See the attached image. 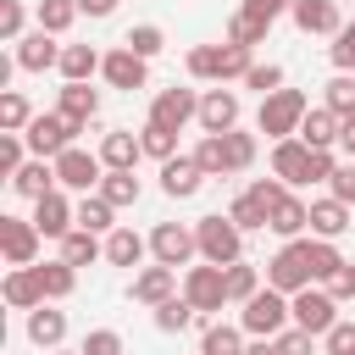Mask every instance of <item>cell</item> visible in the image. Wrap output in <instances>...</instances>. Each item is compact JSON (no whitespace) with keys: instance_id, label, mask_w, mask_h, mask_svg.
<instances>
[{"instance_id":"obj_1","label":"cell","mask_w":355,"mask_h":355,"mask_svg":"<svg viewBox=\"0 0 355 355\" xmlns=\"http://www.w3.org/2000/svg\"><path fill=\"white\" fill-rule=\"evenodd\" d=\"M255 67V55H250V44H194L189 50V78L194 83H233V78H244Z\"/></svg>"},{"instance_id":"obj_2","label":"cell","mask_w":355,"mask_h":355,"mask_svg":"<svg viewBox=\"0 0 355 355\" xmlns=\"http://www.w3.org/2000/svg\"><path fill=\"white\" fill-rule=\"evenodd\" d=\"M305 111H311V100H305L300 89H272V94L261 100V111H255V133H266L272 144H277V139H294L300 122H305Z\"/></svg>"},{"instance_id":"obj_3","label":"cell","mask_w":355,"mask_h":355,"mask_svg":"<svg viewBox=\"0 0 355 355\" xmlns=\"http://www.w3.org/2000/svg\"><path fill=\"white\" fill-rule=\"evenodd\" d=\"M288 322H294V311H288V294H283V288H272V283L239 305V327H244L250 338H277Z\"/></svg>"},{"instance_id":"obj_4","label":"cell","mask_w":355,"mask_h":355,"mask_svg":"<svg viewBox=\"0 0 355 355\" xmlns=\"http://www.w3.org/2000/svg\"><path fill=\"white\" fill-rule=\"evenodd\" d=\"M89 122H78V116H67V111H39L28 128H22V139H28V155H44V161H55L67 144H78V133H83Z\"/></svg>"},{"instance_id":"obj_5","label":"cell","mask_w":355,"mask_h":355,"mask_svg":"<svg viewBox=\"0 0 355 355\" xmlns=\"http://www.w3.org/2000/svg\"><path fill=\"white\" fill-rule=\"evenodd\" d=\"M194 239H200V261H216V266L244 261V227H239L227 211L200 216V222H194Z\"/></svg>"},{"instance_id":"obj_6","label":"cell","mask_w":355,"mask_h":355,"mask_svg":"<svg viewBox=\"0 0 355 355\" xmlns=\"http://www.w3.org/2000/svg\"><path fill=\"white\" fill-rule=\"evenodd\" d=\"M266 283L283 288V294L311 288V283H316V277H311V239H283V250L266 261Z\"/></svg>"},{"instance_id":"obj_7","label":"cell","mask_w":355,"mask_h":355,"mask_svg":"<svg viewBox=\"0 0 355 355\" xmlns=\"http://www.w3.org/2000/svg\"><path fill=\"white\" fill-rule=\"evenodd\" d=\"M183 294H189V305H194L200 316H211V311L233 305V300H227V266H216V261L183 266Z\"/></svg>"},{"instance_id":"obj_8","label":"cell","mask_w":355,"mask_h":355,"mask_svg":"<svg viewBox=\"0 0 355 355\" xmlns=\"http://www.w3.org/2000/svg\"><path fill=\"white\" fill-rule=\"evenodd\" d=\"M100 178H105L100 150H78V144H67V150L55 155V183H61V189H72V194H94Z\"/></svg>"},{"instance_id":"obj_9","label":"cell","mask_w":355,"mask_h":355,"mask_svg":"<svg viewBox=\"0 0 355 355\" xmlns=\"http://www.w3.org/2000/svg\"><path fill=\"white\" fill-rule=\"evenodd\" d=\"M288 311H294V327H305V333H316V338L338 322V300H333L322 283H311V288L288 294Z\"/></svg>"},{"instance_id":"obj_10","label":"cell","mask_w":355,"mask_h":355,"mask_svg":"<svg viewBox=\"0 0 355 355\" xmlns=\"http://www.w3.org/2000/svg\"><path fill=\"white\" fill-rule=\"evenodd\" d=\"M39 244H44V233L33 227V216H0V255H6V266H33Z\"/></svg>"},{"instance_id":"obj_11","label":"cell","mask_w":355,"mask_h":355,"mask_svg":"<svg viewBox=\"0 0 355 355\" xmlns=\"http://www.w3.org/2000/svg\"><path fill=\"white\" fill-rule=\"evenodd\" d=\"M150 255H155L161 266H189V261L200 255V239H194V227H183V222H155Z\"/></svg>"},{"instance_id":"obj_12","label":"cell","mask_w":355,"mask_h":355,"mask_svg":"<svg viewBox=\"0 0 355 355\" xmlns=\"http://www.w3.org/2000/svg\"><path fill=\"white\" fill-rule=\"evenodd\" d=\"M150 122H161V128H172V133H183L189 122H200V94L194 89H161L155 100H150Z\"/></svg>"},{"instance_id":"obj_13","label":"cell","mask_w":355,"mask_h":355,"mask_svg":"<svg viewBox=\"0 0 355 355\" xmlns=\"http://www.w3.org/2000/svg\"><path fill=\"white\" fill-rule=\"evenodd\" d=\"M272 178H283L288 189H305V183H311V144H305L300 133L272 144Z\"/></svg>"},{"instance_id":"obj_14","label":"cell","mask_w":355,"mask_h":355,"mask_svg":"<svg viewBox=\"0 0 355 355\" xmlns=\"http://www.w3.org/2000/svg\"><path fill=\"white\" fill-rule=\"evenodd\" d=\"M200 189H205V166H200L194 155L178 150L172 161H161V194H166V200H194Z\"/></svg>"},{"instance_id":"obj_15","label":"cell","mask_w":355,"mask_h":355,"mask_svg":"<svg viewBox=\"0 0 355 355\" xmlns=\"http://www.w3.org/2000/svg\"><path fill=\"white\" fill-rule=\"evenodd\" d=\"M33 227H39L44 239H67V233L78 227V205L67 200V189H50L44 200H33Z\"/></svg>"},{"instance_id":"obj_16","label":"cell","mask_w":355,"mask_h":355,"mask_svg":"<svg viewBox=\"0 0 355 355\" xmlns=\"http://www.w3.org/2000/svg\"><path fill=\"white\" fill-rule=\"evenodd\" d=\"M172 294H178V266H161V261H155V266H139L133 283H128V300H133V305H150V311H155L161 300H172Z\"/></svg>"},{"instance_id":"obj_17","label":"cell","mask_w":355,"mask_h":355,"mask_svg":"<svg viewBox=\"0 0 355 355\" xmlns=\"http://www.w3.org/2000/svg\"><path fill=\"white\" fill-rule=\"evenodd\" d=\"M100 78H105L111 89H128V94H133V89H144V83H150V61H144V55H133L128 44H116V50H105Z\"/></svg>"},{"instance_id":"obj_18","label":"cell","mask_w":355,"mask_h":355,"mask_svg":"<svg viewBox=\"0 0 355 355\" xmlns=\"http://www.w3.org/2000/svg\"><path fill=\"white\" fill-rule=\"evenodd\" d=\"M239 111H244L239 94L222 89V83H211V89L200 94V128H205V133H233V128H239Z\"/></svg>"},{"instance_id":"obj_19","label":"cell","mask_w":355,"mask_h":355,"mask_svg":"<svg viewBox=\"0 0 355 355\" xmlns=\"http://www.w3.org/2000/svg\"><path fill=\"white\" fill-rule=\"evenodd\" d=\"M28 344L33 349H61L67 344V311H55V300L28 311Z\"/></svg>"},{"instance_id":"obj_20","label":"cell","mask_w":355,"mask_h":355,"mask_svg":"<svg viewBox=\"0 0 355 355\" xmlns=\"http://www.w3.org/2000/svg\"><path fill=\"white\" fill-rule=\"evenodd\" d=\"M17 67H22V72H50V67H61V44H55V33H44V28L22 33V39H17Z\"/></svg>"},{"instance_id":"obj_21","label":"cell","mask_w":355,"mask_h":355,"mask_svg":"<svg viewBox=\"0 0 355 355\" xmlns=\"http://www.w3.org/2000/svg\"><path fill=\"white\" fill-rule=\"evenodd\" d=\"M139 155H144V144H139L133 128H111V133H100V161H105V172H133Z\"/></svg>"},{"instance_id":"obj_22","label":"cell","mask_w":355,"mask_h":355,"mask_svg":"<svg viewBox=\"0 0 355 355\" xmlns=\"http://www.w3.org/2000/svg\"><path fill=\"white\" fill-rule=\"evenodd\" d=\"M288 17H294V28H300V33H327V39H333V33L344 28L338 0H294V11H288Z\"/></svg>"},{"instance_id":"obj_23","label":"cell","mask_w":355,"mask_h":355,"mask_svg":"<svg viewBox=\"0 0 355 355\" xmlns=\"http://www.w3.org/2000/svg\"><path fill=\"white\" fill-rule=\"evenodd\" d=\"M11 189H17L22 200H44L50 189H61V183H55V161H44V155H28V161L17 166V178H11Z\"/></svg>"},{"instance_id":"obj_24","label":"cell","mask_w":355,"mask_h":355,"mask_svg":"<svg viewBox=\"0 0 355 355\" xmlns=\"http://www.w3.org/2000/svg\"><path fill=\"white\" fill-rule=\"evenodd\" d=\"M338 128H344V116H338L333 105H311L305 122H300V139H305L311 150H333V144H338Z\"/></svg>"},{"instance_id":"obj_25","label":"cell","mask_w":355,"mask_h":355,"mask_svg":"<svg viewBox=\"0 0 355 355\" xmlns=\"http://www.w3.org/2000/svg\"><path fill=\"white\" fill-rule=\"evenodd\" d=\"M0 294H6L11 311H33V305H44V288H39V272H33V266H11L6 283H0Z\"/></svg>"},{"instance_id":"obj_26","label":"cell","mask_w":355,"mask_h":355,"mask_svg":"<svg viewBox=\"0 0 355 355\" xmlns=\"http://www.w3.org/2000/svg\"><path fill=\"white\" fill-rule=\"evenodd\" d=\"M311 233H316V239H344V233H349V205L333 200V194L311 200Z\"/></svg>"},{"instance_id":"obj_27","label":"cell","mask_w":355,"mask_h":355,"mask_svg":"<svg viewBox=\"0 0 355 355\" xmlns=\"http://www.w3.org/2000/svg\"><path fill=\"white\" fill-rule=\"evenodd\" d=\"M144 255H150L144 233H133V227H111L105 233V261L111 266H144Z\"/></svg>"},{"instance_id":"obj_28","label":"cell","mask_w":355,"mask_h":355,"mask_svg":"<svg viewBox=\"0 0 355 355\" xmlns=\"http://www.w3.org/2000/svg\"><path fill=\"white\" fill-rule=\"evenodd\" d=\"M100 67H105V55L94 44H61V78L67 83H89Z\"/></svg>"},{"instance_id":"obj_29","label":"cell","mask_w":355,"mask_h":355,"mask_svg":"<svg viewBox=\"0 0 355 355\" xmlns=\"http://www.w3.org/2000/svg\"><path fill=\"white\" fill-rule=\"evenodd\" d=\"M277 239H305V227H311V205L300 200V194H283V205L272 211V222H266Z\"/></svg>"},{"instance_id":"obj_30","label":"cell","mask_w":355,"mask_h":355,"mask_svg":"<svg viewBox=\"0 0 355 355\" xmlns=\"http://www.w3.org/2000/svg\"><path fill=\"white\" fill-rule=\"evenodd\" d=\"M61 244V261H72V266H94V261H105V244H100V233H89V227H72L67 239H55Z\"/></svg>"},{"instance_id":"obj_31","label":"cell","mask_w":355,"mask_h":355,"mask_svg":"<svg viewBox=\"0 0 355 355\" xmlns=\"http://www.w3.org/2000/svg\"><path fill=\"white\" fill-rule=\"evenodd\" d=\"M55 111H67V116H78V122H94V116H100V89H89V83H61Z\"/></svg>"},{"instance_id":"obj_32","label":"cell","mask_w":355,"mask_h":355,"mask_svg":"<svg viewBox=\"0 0 355 355\" xmlns=\"http://www.w3.org/2000/svg\"><path fill=\"white\" fill-rule=\"evenodd\" d=\"M33 272H39L44 300H67V294L78 288V266H72V261H61V255H55V261H44V266H33Z\"/></svg>"},{"instance_id":"obj_33","label":"cell","mask_w":355,"mask_h":355,"mask_svg":"<svg viewBox=\"0 0 355 355\" xmlns=\"http://www.w3.org/2000/svg\"><path fill=\"white\" fill-rule=\"evenodd\" d=\"M78 17H83L78 0H39V6H33V28H44V33H55V39H61Z\"/></svg>"},{"instance_id":"obj_34","label":"cell","mask_w":355,"mask_h":355,"mask_svg":"<svg viewBox=\"0 0 355 355\" xmlns=\"http://www.w3.org/2000/svg\"><path fill=\"white\" fill-rule=\"evenodd\" d=\"M194 322H200V311L189 305V294H183V288H178L172 300H161V305H155V327H161V333H183V327H194Z\"/></svg>"},{"instance_id":"obj_35","label":"cell","mask_w":355,"mask_h":355,"mask_svg":"<svg viewBox=\"0 0 355 355\" xmlns=\"http://www.w3.org/2000/svg\"><path fill=\"white\" fill-rule=\"evenodd\" d=\"M78 227H89V233H111V227H116V205H111L105 194H83V200H78Z\"/></svg>"},{"instance_id":"obj_36","label":"cell","mask_w":355,"mask_h":355,"mask_svg":"<svg viewBox=\"0 0 355 355\" xmlns=\"http://www.w3.org/2000/svg\"><path fill=\"white\" fill-rule=\"evenodd\" d=\"M200 349H205V355H244V327H233V322H205Z\"/></svg>"},{"instance_id":"obj_37","label":"cell","mask_w":355,"mask_h":355,"mask_svg":"<svg viewBox=\"0 0 355 355\" xmlns=\"http://www.w3.org/2000/svg\"><path fill=\"white\" fill-rule=\"evenodd\" d=\"M33 116H39V111L28 105V94H17V89H6V94H0V133H22Z\"/></svg>"},{"instance_id":"obj_38","label":"cell","mask_w":355,"mask_h":355,"mask_svg":"<svg viewBox=\"0 0 355 355\" xmlns=\"http://www.w3.org/2000/svg\"><path fill=\"white\" fill-rule=\"evenodd\" d=\"M222 150H227V178H233V172H250V166H255V133L233 128V133H222Z\"/></svg>"},{"instance_id":"obj_39","label":"cell","mask_w":355,"mask_h":355,"mask_svg":"<svg viewBox=\"0 0 355 355\" xmlns=\"http://www.w3.org/2000/svg\"><path fill=\"white\" fill-rule=\"evenodd\" d=\"M261 288H266V283H261V266H250V261H233V266H227V300H233V305H244V300L261 294Z\"/></svg>"},{"instance_id":"obj_40","label":"cell","mask_w":355,"mask_h":355,"mask_svg":"<svg viewBox=\"0 0 355 355\" xmlns=\"http://www.w3.org/2000/svg\"><path fill=\"white\" fill-rule=\"evenodd\" d=\"M139 144H144L150 161H172V155H178V133L161 128V122H144V128H139Z\"/></svg>"},{"instance_id":"obj_41","label":"cell","mask_w":355,"mask_h":355,"mask_svg":"<svg viewBox=\"0 0 355 355\" xmlns=\"http://www.w3.org/2000/svg\"><path fill=\"white\" fill-rule=\"evenodd\" d=\"M94 194H105L116 211H122V205H139V178H133V172H105Z\"/></svg>"},{"instance_id":"obj_42","label":"cell","mask_w":355,"mask_h":355,"mask_svg":"<svg viewBox=\"0 0 355 355\" xmlns=\"http://www.w3.org/2000/svg\"><path fill=\"white\" fill-rule=\"evenodd\" d=\"M338 266H344V255H338V239H316V233H311V277H316V283H327Z\"/></svg>"},{"instance_id":"obj_43","label":"cell","mask_w":355,"mask_h":355,"mask_svg":"<svg viewBox=\"0 0 355 355\" xmlns=\"http://www.w3.org/2000/svg\"><path fill=\"white\" fill-rule=\"evenodd\" d=\"M322 105H333L338 116H355V72H333L322 89Z\"/></svg>"},{"instance_id":"obj_44","label":"cell","mask_w":355,"mask_h":355,"mask_svg":"<svg viewBox=\"0 0 355 355\" xmlns=\"http://www.w3.org/2000/svg\"><path fill=\"white\" fill-rule=\"evenodd\" d=\"M266 33H272V28L255 22L250 11H233V17H227V44H250V50H255V44H266Z\"/></svg>"},{"instance_id":"obj_45","label":"cell","mask_w":355,"mask_h":355,"mask_svg":"<svg viewBox=\"0 0 355 355\" xmlns=\"http://www.w3.org/2000/svg\"><path fill=\"white\" fill-rule=\"evenodd\" d=\"M133 55H144V61H155L161 50H166V33L155 28V22H139V28H128V39H122Z\"/></svg>"},{"instance_id":"obj_46","label":"cell","mask_w":355,"mask_h":355,"mask_svg":"<svg viewBox=\"0 0 355 355\" xmlns=\"http://www.w3.org/2000/svg\"><path fill=\"white\" fill-rule=\"evenodd\" d=\"M227 216H233V222H239V227H244V233H261V227H266V222H272V216H266V205H261V200H255V194H250V189H244V194H239V200H233V205H227Z\"/></svg>"},{"instance_id":"obj_47","label":"cell","mask_w":355,"mask_h":355,"mask_svg":"<svg viewBox=\"0 0 355 355\" xmlns=\"http://www.w3.org/2000/svg\"><path fill=\"white\" fill-rule=\"evenodd\" d=\"M239 83H244V89H255V94L266 100L272 89H283V67H277V61H255V67H250Z\"/></svg>"},{"instance_id":"obj_48","label":"cell","mask_w":355,"mask_h":355,"mask_svg":"<svg viewBox=\"0 0 355 355\" xmlns=\"http://www.w3.org/2000/svg\"><path fill=\"white\" fill-rule=\"evenodd\" d=\"M194 161L205 166V178H227V150H222V133H205V139H200V150H194Z\"/></svg>"},{"instance_id":"obj_49","label":"cell","mask_w":355,"mask_h":355,"mask_svg":"<svg viewBox=\"0 0 355 355\" xmlns=\"http://www.w3.org/2000/svg\"><path fill=\"white\" fill-rule=\"evenodd\" d=\"M22 33H28V6L22 0H0V39L17 44Z\"/></svg>"},{"instance_id":"obj_50","label":"cell","mask_w":355,"mask_h":355,"mask_svg":"<svg viewBox=\"0 0 355 355\" xmlns=\"http://www.w3.org/2000/svg\"><path fill=\"white\" fill-rule=\"evenodd\" d=\"M22 161H28V139L22 133H0V178H17Z\"/></svg>"},{"instance_id":"obj_51","label":"cell","mask_w":355,"mask_h":355,"mask_svg":"<svg viewBox=\"0 0 355 355\" xmlns=\"http://www.w3.org/2000/svg\"><path fill=\"white\" fill-rule=\"evenodd\" d=\"M78 349H83V355H122V333H116V327H89Z\"/></svg>"},{"instance_id":"obj_52","label":"cell","mask_w":355,"mask_h":355,"mask_svg":"<svg viewBox=\"0 0 355 355\" xmlns=\"http://www.w3.org/2000/svg\"><path fill=\"white\" fill-rule=\"evenodd\" d=\"M327 55H333V67H338V72H355V22H344V28L333 33Z\"/></svg>"},{"instance_id":"obj_53","label":"cell","mask_w":355,"mask_h":355,"mask_svg":"<svg viewBox=\"0 0 355 355\" xmlns=\"http://www.w3.org/2000/svg\"><path fill=\"white\" fill-rule=\"evenodd\" d=\"M277 355H316V333H305V327H283L277 333Z\"/></svg>"},{"instance_id":"obj_54","label":"cell","mask_w":355,"mask_h":355,"mask_svg":"<svg viewBox=\"0 0 355 355\" xmlns=\"http://www.w3.org/2000/svg\"><path fill=\"white\" fill-rule=\"evenodd\" d=\"M322 344H327V355H355V322H333L327 333H322Z\"/></svg>"},{"instance_id":"obj_55","label":"cell","mask_w":355,"mask_h":355,"mask_svg":"<svg viewBox=\"0 0 355 355\" xmlns=\"http://www.w3.org/2000/svg\"><path fill=\"white\" fill-rule=\"evenodd\" d=\"M322 288H327V294H333L338 305H344V300H355V261H344V266H338V272H333V277H327Z\"/></svg>"},{"instance_id":"obj_56","label":"cell","mask_w":355,"mask_h":355,"mask_svg":"<svg viewBox=\"0 0 355 355\" xmlns=\"http://www.w3.org/2000/svg\"><path fill=\"white\" fill-rule=\"evenodd\" d=\"M327 194H333V200H344V205H355V161H344V166L327 178Z\"/></svg>"},{"instance_id":"obj_57","label":"cell","mask_w":355,"mask_h":355,"mask_svg":"<svg viewBox=\"0 0 355 355\" xmlns=\"http://www.w3.org/2000/svg\"><path fill=\"white\" fill-rule=\"evenodd\" d=\"M239 11H250L255 22H266V28H272V22L283 17V11H294V0H244Z\"/></svg>"},{"instance_id":"obj_58","label":"cell","mask_w":355,"mask_h":355,"mask_svg":"<svg viewBox=\"0 0 355 355\" xmlns=\"http://www.w3.org/2000/svg\"><path fill=\"white\" fill-rule=\"evenodd\" d=\"M338 172V161H333V150H311V183H327Z\"/></svg>"},{"instance_id":"obj_59","label":"cell","mask_w":355,"mask_h":355,"mask_svg":"<svg viewBox=\"0 0 355 355\" xmlns=\"http://www.w3.org/2000/svg\"><path fill=\"white\" fill-rule=\"evenodd\" d=\"M338 150L355 161V116H344V128H338Z\"/></svg>"},{"instance_id":"obj_60","label":"cell","mask_w":355,"mask_h":355,"mask_svg":"<svg viewBox=\"0 0 355 355\" xmlns=\"http://www.w3.org/2000/svg\"><path fill=\"white\" fill-rule=\"evenodd\" d=\"M78 11H83V17H111L116 0H78Z\"/></svg>"},{"instance_id":"obj_61","label":"cell","mask_w":355,"mask_h":355,"mask_svg":"<svg viewBox=\"0 0 355 355\" xmlns=\"http://www.w3.org/2000/svg\"><path fill=\"white\" fill-rule=\"evenodd\" d=\"M244 355H277V338H250Z\"/></svg>"},{"instance_id":"obj_62","label":"cell","mask_w":355,"mask_h":355,"mask_svg":"<svg viewBox=\"0 0 355 355\" xmlns=\"http://www.w3.org/2000/svg\"><path fill=\"white\" fill-rule=\"evenodd\" d=\"M44 355H83V349H44Z\"/></svg>"},{"instance_id":"obj_63","label":"cell","mask_w":355,"mask_h":355,"mask_svg":"<svg viewBox=\"0 0 355 355\" xmlns=\"http://www.w3.org/2000/svg\"><path fill=\"white\" fill-rule=\"evenodd\" d=\"M200 355H205V349H200Z\"/></svg>"}]
</instances>
